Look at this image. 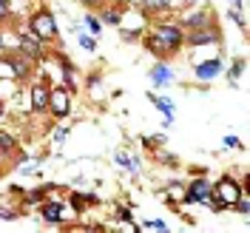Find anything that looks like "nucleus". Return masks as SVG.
I'll return each instance as SVG.
<instances>
[{"label": "nucleus", "instance_id": "dca6fc26", "mask_svg": "<svg viewBox=\"0 0 250 233\" xmlns=\"http://www.w3.org/2000/svg\"><path fill=\"white\" fill-rule=\"evenodd\" d=\"M0 151H15V140L3 131H0Z\"/></svg>", "mask_w": 250, "mask_h": 233}, {"label": "nucleus", "instance_id": "a211bd4d", "mask_svg": "<svg viewBox=\"0 0 250 233\" xmlns=\"http://www.w3.org/2000/svg\"><path fill=\"white\" fill-rule=\"evenodd\" d=\"M145 228H148V231H168V225H165V222H162V219H154V222H145Z\"/></svg>", "mask_w": 250, "mask_h": 233}, {"label": "nucleus", "instance_id": "0eeeda50", "mask_svg": "<svg viewBox=\"0 0 250 233\" xmlns=\"http://www.w3.org/2000/svg\"><path fill=\"white\" fill-rule=\"evenodd\" d=\"M46 106H48V85L46 83L31 85V108L34 111H46Z\"/></svg>", "mask_w": 250, "mask_h": 233}, {"label": "nucleus", "instance_id": "b1692460", "mask_svg": "<svg viewBox=\"0 0 250 233\" xmlns=\"http://www.w3.org/2000/svg\"><path fill=\"white\" fill-rule=\"evenodd\" d=\"M182 3H193V0H182Z\"/></svg>", "mask_w": 250, "mask_h": 233}, {"label": "nucleus", "instance_id": "5701e85b", "mask_svg": "<svg viewBox=\"0 0 250 233\" xmlns=\"http://www.w3.org/2000/svg\"><path fill=\"white\" fill-rule=\"evenodd\" d=\"M0 117H3V103H0Z\"/></svg>", "mask_w": 250, "mask_h": 233}, {"label": "nucleus", "instance_id": "39448f33", "mask_svg": "<svg viewBox=\"0 0 250 233\" xmlns=\"http://www.w3.org/2000/svg\"><path fill=\"white\" fill-rule=\"evenodd\" d=\"M222 40L216 26H205V29H193L188 34V46H216Z\"/></svg>", "mask_w": 250, "mask_h": 233}, {"label": "nucleus", "instance_id": "6e6552de", "mask_svg": "<svg viewBox=\"0 0 250 233\" xmlns=\"http://www.w3.org/2000/svg\"><path fill=\"white\" fill-rule=\"evenodd\" d=\"M193 71H196L199 80H213L219 71H222V60H216V57H213V60H205V63H199Z\"/></svg>", "mask_w": 250, "mask_h": 233}, {"label": "nucleus", "instance_id": "4be33fe9", "mask_svg": "<svg viewBox=\"0 0 250 233\" xmlns=\"http://www.w3.org/2000/svg\"><path fill=\"white\" fill-rule=\"evenodd\" d=\"M83 3H100V0H83Z\"/></svg>", "mask_w": 250, "mask_h": 233}, {"label": "nucleus", "instance_id": "393cba45", "mask_svg": "<svg viewBox=\"0 0 250 233\" xmlns=\"http://www.w3.org/2000/svg\"><path fill=\"white\" fill-rule=\"evenodd\" d=\"M0 48H3V37H0Z\"/></svg>", "mask_w": 250, "mask_h": 233}, {"label": "nucleus", "instance_id": "ddd939ff", "mask_svg": "<svg viewBox=\"0 0 250 233\" xmlns=\"http://www.w3.org/2000/svg\"><path fill=\"white\" fill-rule=\"evenodd\" d=\"M148 97H151V103H154L156 108L165 114V120L171 123V120H173V103H171V100H165V97H156V94H148Z\"/></svg>", "mask_w": 250, "mask_h": 233}, {"label": "nucleus", "instance_id": "2eb2a0df", "mask_svg": "<svg viewBox=\"0 0 250 233\" xmlns=\"http://www.w3.org/2000/svg\"><path fill=\"white\" fill-rule=\"evenodd\" d=\"M103 20H105V23H111V26H120L123 15H120L117 9H105V12H103Z\"/></svg>", "mask_w": 250, "mask_h": 233}, {"label": "nucleus", "instance_id": "f3484780", "mask_svg": "<svg viewBox=\"0 0 250 233\" xmlns=\"http://www.w3.org/2000/svg\"><path fill=\"white\" fill-rule=\"evenodd\" d=\"M233 208L239 211V213H250V199H248V196H239Z\"/></svg>", "mask_w": 250, "mask_h": 233}, {"label": "nucleus", "instance_id": "9d476101", "mask_svg": "<svg viewBox=\"0 0 250 233\" xmlns=\"http://www.w3.org/2000/svg\"><path fill=\"white\" fill-rule=\"evenodd\" d=\"M151 80H154V85H168V83L173 80V74H171V68H168V65H162V63H159V65L151 68Z\"/></svg>", "mask_w": 250, "mask_h": 233}, {"label": "nucleus", "instance_id": "f8f14e48", "mask_svg": "<svg viewBox=\"0 0 250 233\" xmlns=\"http://www.w3.org/2000/svg\"><path fill=\"white\" fill-rule=\"evenodd\" d=\"M205 26H210V9L208 12H199V15H190L185 20V29H205Z\"/></svg>", "mask_w": 250, "mask_h": 233}, {"label": "nucleus", "instance_id": "423d86ee", "mask_svg": "<svg viewBox=\"0 0 250 233\" xmlns=\"http://www.w3.org/2000/svg\"><path fill=\"white\" fill-rule=\"evenodd\" d=\"M208 196H210V182H208V179H193V185L188 188V193H185V199H182V202L208 205Z\"/></svg>", "mask_w": 250, "mask_h": 233}, {"label": "nucleus", "instance_id": "4468645a", "mask_svg": "<svg viewBox=\"0 0 250 233\" xmlns=\"http://www.w3.org/2000/svg\"><path fill=\"white\" fill-rule=\"evenodd\" d=\"M142 6H145V12H162V9H168V0H142Z\"/></svg>", "mask_w": 250, "mask_h": 233}, {"label": "nucleus", "instance_id": "9b49d317", "mask_svg": "<svg viewBox=\"0 0 250 233\" xmlns=\"http://www.w3.org/2000/svg\"><path fill=\"white\" fill-rule=\"evenodd\" d=\"M43 219L51 222V225H57L62 219V202H46L43 205Z\"/></svg>", "mask_w": 250, "mask_h": 233}, {"label": "nucleus", "instance_id": "aec40b11", "mask_svg": "<svg viewBox=\"0 0 250 233\" xmlns=\"http://www.w3.org/2000/svg\"><path fill=\"white\" fill-rule=\"evenodd\" d=\"M80 43H83V48H85V51H94V48H97L94 37H88V34H83V37H80Z\"/></svg>", "mask_w": 250, "mask_h": 233}, {"label": "nucleus", "instance_id": "412c9836", "mask_svg": "<svg viewBox=\"0 0 250 233\" xmlns=\"http://www.w3.org/2000/svg\"><path fill=\"white\" fill-rule=\"evenodd\" d=\"M9 15H12L9 12V0H0V20H6Z\"/></svg>", "mask_w": 250, "mask_h": 233}, {"label": "nucleus", "instance_id": "6ab92c4d", "mask_svg": "<svg viewBox=\"0 0 250 233\" xmlns=\"http://www.w3.org/2000/svg\"><path fill=\"white\" fill-rule=\"evenodd\" d=\"M85 26L91 29V34H94V37L100 34V20H97V17H94V15H88V17H85Z\"/></svg>", "mask_w": 250, "mask_h": 233}, {"label": "nucleus", "instance_id": "1a4fd4ad", "mask_svg": "<svg viewBox=\"0 0 250 233\" xmlns=\"http://www.w3.org/2000/svg\"><path fill=\"white\" fill-rule=\"evenodd\" d=\"M20 54L37 57V54H40V40H37L34 34H23V37H20Z\"/></svg>", "mask_w": 250, "mask_h": 233}, {"label": "nucleus", "instance_id": "7ed1b4c3", "mask_svg": "<svg viewBox=\"0 0 250 233\" xmlns=\"http://www.w3.org/2000/svg\"><path fill=\"white\" fill-rule=\"evenodd\" d=\"M54 117H65L71 111V91L68 85H57V88H48V106H46Z\"/></svg>", "mask_w": 250, "mask_h": 233}, {"label": "nucleus", "instance_id": "20e7f679", "mask_svg": "<svg viewBox=\"0 0 250 233\" xmlns=\"http://www.w3.org/2000/svg\"><path fill=\"white\" fill-rule=\"evenodd\" d=\"M156 40H159V46L165 48L168 54L179 51V46L185 43V37H182V29H179V26H159V29H156Z\"/></svg>", "mask_w": 250, "mask_h": 233}, {"label": "nucleus", "instance_id": "f257e3e1", "mask_svg": "<svg viewBox=\"0 0 250 233\" xmlns=\"http://www.w3.org/2000/svg\"><path fill=\"white\" fill-rule=\"evenodd\" d=\"M239 196H242V185L236 179H230V176H225V179L216 182V188H210L208 202H213L216 211H225V208H233Z\"/></svg>", "mask_w": 250, "mask_h": 233}, {"label": "nucleus", "instance_id": "f03ea898", "mask_svg": "<svg viewBox=\"0 0 250 233\" xmlns=\"http://www.w3.org/2000/svg\"><path fill=\"white\" fill-rule=\"evenodd\" d=\"M29 29L34 31L37 40H54V37H57V23H54L51 12H37V15L29 20Z\"/></svg>", "mask_w": 250, "mask_h": 233}]
</instances>
